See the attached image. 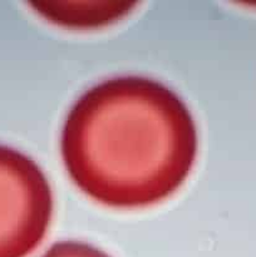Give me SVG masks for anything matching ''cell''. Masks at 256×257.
Returning <instances> with one entry per match:
<instances>
[{"mask_svg": "<svg viewBox=\"0 0 256 257\" xmlns=\"http://www.w3.org/2000/svg\"><path fill=\"white\" fill-rule=\"evenodd\" d=\"M197 145L182 98L141 75L92 85L69 108L60 133L74 185L114 208L147 207L173 195L195 165Z\"/></svg>", "mask_w": 256, "mask_h": 257, "instance_id": "1", "label": "cell"}, {"mask_svg": "<svg viewBox=\"0 0 256 257\" xmlns=\"http://www.w3.org/2000/svg\"><path fill=\"white\" fill-rule=\"evenodd\" d=\"M53 192L40 166L0 145V257H27L44 240L53 217Z\"/></svg>", "mask_w": 256, "mask_h": 257, "instance_id": "2", "label": "cell"}, {"mask_svg": "<svg viewBox=\"0 0 256 257\" xmlns=\"http://www.w3.org/2000/svg\"><path fill=\"white\" fill-rule=\"evenodd\" d=\"M30 7L58 27L92 29L105 27L127 17L137 3L132 2H33Z\"/></svg>", "mask_w": 256, "mask_h": 257, "instance_id": "3", "label": "cell"}, {"mask_svg": "<svg viewBox=\"0 0 256 257\" xmlns=\"http://www.w3.org/2000/svg\"><path fill=\"white\" fill-rule=\"evenodd\" d=\"M40 257H110L100 248L83 241L55 242Z\"/></svg>", "mask_w": 256, "mask_h": 257, "instance_id": "4", "label": "cell"}]
</instances>
